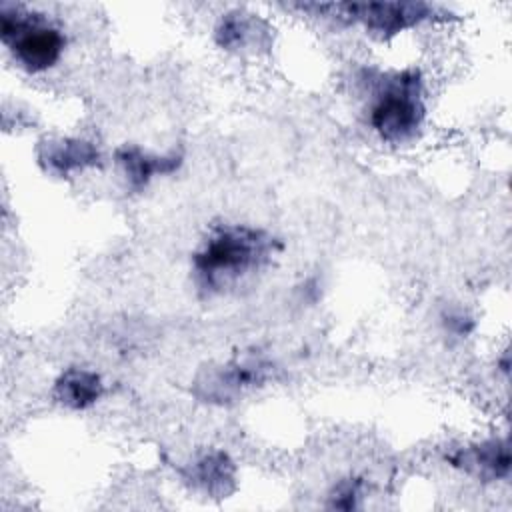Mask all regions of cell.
Masks as SVG:
<instances>
[{
  "label": "cell",
  "instance_id": "obj_1",
  "mask_svg": "<svg viewBox=\"0 0 512 512\" xmlns=\"http://www.w3.org/2000/svg\"><path fill=\"white\" fill-rule=\"evenodd\" d=\"M280 242L266 230L248 224L212 228L192 252V278L206 296L224 294L264 270Z\"/></svg>",
  "mask_w": 512,
  "mask_h": 512
},
{
  "label": "cell",
  "instance_id": "obj_2",
  "mask_svg": "<svg viewBox=\"0 0 512 512\" xmlns=\"http://www.w3.org/2000/svg\"><path fill=\"white\" fill-rule=\"evenodd\" d=\"M424 80L418 70L404 68L376 78L366 108L370 130L386 144L416 140L426 122Z\"/></svg>",
  "mask_w": 512,
  "mask_h": 512
},
{
  "label": "cell",
  "instance_id": "obj_3",
  "mask_svg": "<svg viewBox=\"0 0 512 512\" xmlns=\"http://www.w3.org/2000/svg\"><path fill=\"white\" fill-rule=\"evenodd\" d=\"M0 40L28 74L52 70L66 50L64 30L46 14L20 4L0 6Z\"/></svg>",
  "mask_w": 512,
  "mask_h": 512
},
{
  "label": "cell",
  "instance_id": "obj_4",
  "mask_svg": "<svg viewBox=\"0 0 512 512\" xmlns=\"http://www.w3.org/2000/svg\"><path fill=\"white\" fill-rule=\"evenodd\" d=\"M328 10L338 12V18L360 22L368 32L382 38L400 34L434 16V6L422 2H354L330 4Z\"/></svg>",
  "mask_w": 512,
  "mask_h": 512
},
{
  "label": "cell",
  "instance_id": "obj_5",
  "mask_svg": "<svg viewBox=\"0 0 512 512\" xmlns=\"http://www.w3.org/2000/svg\"><path fill=\"white\" fill-rule=\"evenodd\" d=\"M446 460L460 472L484 482L504 480L510 474V450L504 438L472 442L452 452Z\"/></svg>",
  "mask_w": 512,
  "mask_h": 512
},
{
  "label": "cell",
  "instance_id": "obj_6",
  "mask_svg": "<svg viewBox=\"0 0 512 512\" xmlns=\"http://www.w3.org/2000/svg\"><path fill=\"white\" fill-rule=\"evenodd\" d=\"M38 164L46 174L70 176L100 164L102 154L94 142L84 138H50L38 146Z\"/></svg>",
  "mask_w": 512,
  "mask_h": 512
},
{
  "label": "cell",
  "instance_id": "obj_7",
  "mask_svg": "<svg viewBox=\"0 0 512 512\" xmlns=\"http://www.w3.org/2000/svg\"><path fill=\"white\" fill-rule=\"evenodd\" d=\"M120 176L130 190L146 188L156 176L172 174L182 164V156L176 152L170 154H154L136 144H126L114 154Z\"/></svg>",
  "mask_w": 512,
  "mask_h": 512
},
{
  "label": "cell",
  "instance_id": "obj_8",
  "mask_svg": "<svg viewBox=\"0 0 512 512\" xmlns=\"http://www.w3.org/2000/svg\"><path fill=\"white\" fill-rule=\"evenodd\" d=\"M270 364L262 358L248 356L234 360L222 366L210 380H208V398L210 400H230L236 394L262 384L268 378Z\"/></svg>",
  "mask_w": 512,
  "mask_h": 512
},
{
  "label": "cell",
  "instance_id": "obj_9",
  "mask_svg": "<svg viewBox=\"0 0 512 512\" xmlns=\"http://www.w3.org/2000/svg\"><path fill=\"white\" fill-rule=\"evenodd\" d=\"M52 394L56 402L68 410H86L102 398L104 382L96 370L68 366L56 376Z\"/></svg>",
  "mask_w": 512,
  "mask_h": 512
},
{
  "label": "cell",
  "instance_id": "obj_10",
  "mask_svg": "<svg viewBox=\"0 0 512 512\" xmlns=\"http://www.w3.org/2000/svg\"><path fill=\"white\" fill-rule=\"evenodd\" d=\"M192 480L206 492H226V484L234 480V464L224 452H210L194 464Z\"/></svg>",
  "mask_w": 512,
  "mask_h": 512
},
{
  "label": "cell",
  "instance_id": "obj_11",
  "mask_svg": "<svg viewBox=\"0 0 512 512\" xmlns=\"http://www.w3.org/2000/svg\"><path fill=\"white\" fill-rule=\"evenodd\" d=\"M216 42L220 48L226 50H240L248 46V42L256 36L254 34V22L240 12H228L220 18L216 30H214Z\"/></svg>",
  "mask_w": 512,
  "mask_h": 512
},
{
  "label": "cell",
  "instance_id": "obj_12",
  "mask_svg": "<svg viewBox=\"0 0 512 512\" xmlns=\"http://www.w3.org/2000/svg\"><path fill=\"white\" fill-rule=\"evenodd\" d=\"M364 494V484L360 478L348 476L342 478L338 484H334L330 496H328V506L330 508H340V510H352L360 506V498Z\"/></svg>",
  "mask_w": 512,
  "mask_h": 512
},
{
  "label": "cell",
  "instance_id": "obj_13",
  "mask_svg": "<svg viewBox=\"0 0 512 512\" xmlns=\"http://www.w3.org/2000/svg\"><path fill=\"white\" fill-rule=\"evenodd\" d=\"M440 324H442V330L446 336L450 338H456V340H462L466 338L472 330H474V318L464 312V310H446L442 316H440Z\"/></svg>",
  "mask_w": 512,
  "mask_h": 512
}]
</instances>
